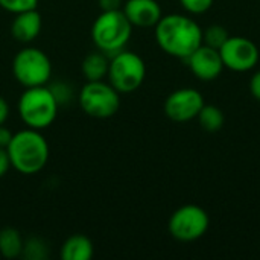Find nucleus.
Returning a JSON list of instances; mask_svg holds the SVG:
<instances>
[{"mask_svg":"<svg viewBox=\"0 0 260 260\" xmlns=\"http://www.w3.org/2000/svg\"><path fill=\"white\" fill-rule=\"evenodd\" d=\"M155 27V40L163 52L187 59L203 44V30L195 20L181 14L163 15Z\"/></svg>","mask_w":260,"mask_h":260,"instance_id":"f257e3e1","label":"nucleus"},{"mask_svg":"<svg viewBox=\"0 0 260 260\" xmlns=\"http://www.w3.org/2000/svg\"><path fill=\"white\" fill-rule=\"evenodd\" d=\"M11 168L23 175H34L44 169L49 161V143L38 129L24 128L12 134L6 148Z\"/></svg>","mask_w":260,"mask_h":260,"instance_id":"f03ea898","label":"nucleus"},{"mask_svg":"<svg viewBox=\"0 0 260 260\" xmlns=\"http://www.w3.org/2000/svg\"><path fill=\"white\" fill-rule=\"evenodd\" d=\"M133 24L122 9L102 11L91 26V40L98 50L104 52L108 58L114 56L128 44Z\"/></svg>","mask_w":260,"mask_h":260,"instance_id":"7ed1b4c3","label":"nucleus"},{"mask_svg":"<svg viewBox=\"0 0 260 260\" xmlns=\"http://www.w3.org/2000/svg\"><path fill=\"white\" fill-rule=\"evenodd\" d=\"M58 108L59 105L47 85L24 88L17 104L21 122L27 128L38 131L49 128L55 122Z\"/></svg>","mask_w":260,"mask_h":260,"instance_id":"20e7f679","label":"nucleus"},{"mask_svg":"<svg viewBox=\"0 0 260 260\" xmlns=\"http://www.w3.org/2000/svg\"><path fill=\"white\" fill-rule=\"evenodd\" d=\"M12 75L24 88L47 85L52 78V62L41 49L26 46L12 59Z\"/></svg>","mask_w":260,"mask_h":260,"instance_id":"39448f33","label":"nucleus"},{"mask_svg":"<svg viewBox=\"0 0 260 260\" xmlns=\"http://www.w3.org/2000/svg\"><path fill=\"white\" fill-rule=\"evenodd\" d=\"M78 104L87 116L108 119L120 108V93L104 79L87 81L78 93Z\"/></svg>","mask_w":260,"mask_h":260,"instance_id":"423d86ee","label":"nucleus"},{"mask_svg":"<svg viewBox=\"0 0 260 260\" xmlns=\"http://www.w3.org/2000/svg\"><path fill=\"white\" fill-rule=\"evenodd\" d=\"M108 82L120 93L128 94L136 91L146 78V66L140 55L120 50L114 56L110 58L108 67Z\"/></svg>","mask_w":260,"mask_h":260,"instance_id":"0eeeda50","label":"nucleus"},{"mask_svg":"<svg viewBox=\"0 0 260 260\" xmlns=\"http://www.w3.org/2000/svg\"><path fill=\"white\" fill-rule=\"evenodd\" d=\"M207 212L195 204H186L177 209L169 219V233L180 242H193L203 238L209 229Z\"/></svg>","mask_w":260,"mask_h":260,"instance_id":"6e6552de","label":"nucleus"},{"mask_svg":"<svg viewBox=\"0 0 260 260\" xmlns=\"http://www.w3.org/2000/svg\"><path fill=\"white\" fill-rule=\"evenodd\" d=\"M224 67L233 72H248L259 62L257 46L245 37H229L219 49Z\"/></svg>","mask_w":260,"mask_h":260,"instance_id":"1a4fd4ad","label":"nucleus"},{"mask_svg":"<svg viewBox=\"0 0 260 260\" xmlns=\"http://www.w3.org/2000/svg\"><path fill=\"white\" fill-rule=\"evenodd\" d=\"M204 107L203 94L195 88H180L171 93L165 102V114L174 122H189L198 117Z\"/></svg>","mask_w":260,"mask_h":260,"instance_id":"9d476101","label":"nucleus"},{"mask_svg":"<svg viewBox=\"0 0 260 260\" xmlns=\"http://www.w3.org/2000/svg\"><path fill=\"white\" fill-rule=\"evenodd\" d=\"M192 73L201 81L216 79L224 69V62L218 49L207 44H201L195 52L186 59Z\"/></svg>","mask_w":260,"mask_h":260,"instance_id":"9b49d317","label":"nucleus"},{"mask_svg":"<svg viewBox=\"0 0 260 260\" xmlns=\"http://www.w3.org/2000/svg\"><path fill=\"white\" fill-rule=\"evenodd\" d=\"M122 11L129 23L137 27H152L163 17L157 0H126Z\"/></svg>","mask_w":260,"mask_h":260,"instance_id":"f8f14e48","label":"nucleus"},{"mask_svg":"<svg viewBox=\"0 0 260 260\" xmlns=\"http://www.w3.org/2000/svg\"><path fill=\"white\" fill-rule=\"evenodd\" d=\"M41 27H43V20L40 12L37 9H30L15 14L11 23V34L18 43L29 44L40 35Z\"/></svg>","mask_w":260,"mask_h":260,"instance_id":"ddd939ff","label":"nucleus"},{"mask_svg":"<svg viewBox=\"0 0 260 260\" xmlns=\"http://www.w3.org/2000/svg\"><path fill=\"white\" fill-rule=\"evenodd\" d=\"M62 260H90L94 254L93 242L85 235L69 236L61 247Z\"/></svg>","mask_w":260,"mask_h":260,"instance_id":"4468645a","label":"nucleus"},{"mask_svg":"<svg viewBox=\"0 0 260 260\" xmlns=\"http://www.w3.org/2000/svg\"><path fill=\"white\" fill-rule=\"evenodd\" d=\"M108 67L110 58L104 52L96 50L84 58L81 64V72L85 81H102L108 75Z\"/></svg>","mask_w":260,"mask_h":260,"instance_id":"2eb2a0df","label":"nucleus"},{"mask_svg":"<svg viewBox=\"0 0 260 260\" xmlns=\"http://www.w3.org/2000/svg\"><path fill=\"white\" fill-rule=\"evenodd\" d=\"M24 239L21 233L12 227L0 230V254L5 259H17L21 256Z\"/></svg>","mask_w":260,"mask_h":260,"instance_id":"dca6fc26","label":"nucleus"},{"mask_svg":"<svg viewBox=\"0 0 260 260\" xmlns=\"http://www.w3.org/2000/svg\"><path fill=\"white\" fill-rule=\"evenodd\" d=\"M198 120L203 129L209 133H216L224 126L225 116L224 111L215 105H204L198 114Z\"/></svg>","mask_w":260,"mask_h":260,"instance_id":"f3484780","label":"nucleus"},{"mask_svg":"<svg viewBox=\"0 0 260 260\" xmlns=\"http://www.w3.org/2000/svg\"><path fill=\"white\" fill-rule=\"evenodd\" d=\"M49 254V248L46 242L41 238L32 236L29 239H24L21 256L27 260H44Z\"/></svg>","mask_w":260,"mask_h":260,"instance_id":"a211bd4d","label":"nucleus"},{"mask_svg":"<svg viewBox=\"0 0 260 260\" xmlns=\"http://www.w3.org/2000/svg\"><path fill=\"white\" fill-rule=\"evenodd\" d=\"M230 35H229V32H227V29L224 26H221V24H212V26H209L203 32V43L219 50L221 46L227 41Z\"/></svg>","mask_w":260,"mask_h":260,"instance_id":"6ab92c4d","label":"nucleus"},{"mask_svg":"<svg viewBox=\"0 0 260 260\" xmlns=\"http://www.w3.org/2000/svg\"><path fill=\"white\" fill-rule=\"evenodd\" d=\"M38 0H0V8L11 14H20L24 11L37 9Z\"/></svg>","mask_w":260,"mask_h":260,"instance_id":"aec40b11","label":"nucleus"},{"mask_svg":"<svg viewBox=\"0 0 260 260\" xmlns=\"http://www.w3.org/2000/svg\"><path fill=\"white\" fill-rule=\"evenodd\" d=\"M49 88H50L52 94L55 96V99H56V102H58V105H59V107H61V105H67V104L72 101L73 88H72L67 82H64V81H58V82L50 84V85H49Z\"/></svg>","mask_w":260,"mask_h":260,"instance_id":"412c9836","label":"nucleus"},{"mask_svg":"<svg viewBox=\"0 0 260 260\" xmlns=\"http://www.w3.org/2000/svg\"><path fill=\"white\" fill-rule=\"evenodd\" d=\"M215 0H180L181 6L190 14H203L212 8Z\"/></svg>","mask_w":260,"mask_h":260,"instance_id":"4be33fe9","label":"nucleus"},{"mask_svg":"<svg viewBox=\"0 0 260 260\" xmlns=\"http://www.w3.org/2000/svg\"><path fill=\"white\" fill-rule=\"evenodd\" d=\"M9 169H11V160H9L8 151L6 148H0V178L5 177Z\"/></svg>","mask_w":260,"mask_h":260,"instance_id":"5701e85b","label":"nucleus"},{"mask_svg":"<svg viewBox=\"0 0 260 260\" xmlns=\"http://www.w3.org/2000/svg\"><path fill=\"white\" fill-rule=\"evenodd\" d=\"M99 6L102 11H117L122 9L123 6V0H98Z\"/></svg>","mask_w":260,"mask_h":260,"instance_id":"b1692460","label":"nucleus"},{"mask_svg":"<svg viewBox=\"0 0 260 260\" xmlns=\"http://www.w3.org/2000/svg\"><path fill=\"white\" fill-rule=\"evenodd\" d=\"M250 90H251V94L260 102V70L251 76V79H250Z\"/></svg>","mask_w":260,"mask_h":260,"instance_id":"393cba45","label":"nucleus"},{"mask_svg":"<svg viewBox=\"0 0 260 260\" xmlns=\"http://www.w3.org/2000/svg\"><path fill=\"white\" fill-rule=\"evenodd\" d=\"M12 131L6 128L5 125H0V148H8L11 139H12Z\"/></svg>","mask_w":260,"mask_h":260,"instance_id":"a878e982","label":"nucleus"},{"mask_svg":"<svg viewBox=\"0 0 260 260\" xmlns=\"http://www.w3.org/2000/svg\"><path fill=\"white\" fill-rule=\"evenodd\" d=\"M8 117H9V104L5 98L0 96V125H5Z\"/></svg>","mask_w":260,"mask_h":260,"instance_id":"bb28decb","label":"nucleus"}]
</instances>
